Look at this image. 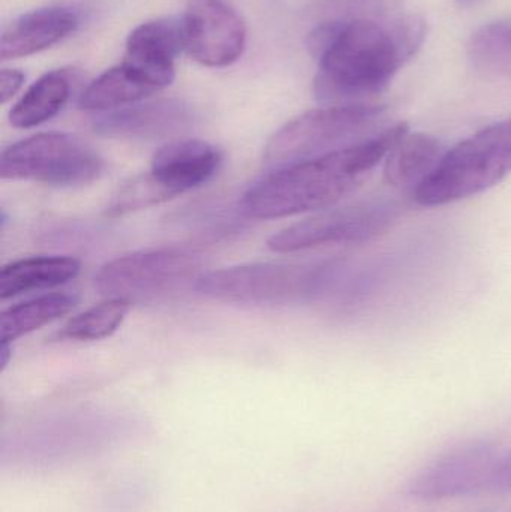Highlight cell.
I'll use <instances>...</instances> for the list:
<instances>
[{
    "mask_svg": "<svg viewBox=\"0 0 511 512\" xmlns=\"http://www.w3.org/2000/svg\"><path fill=\"white\" fill-rule=\"evenodd\" d=\"M426 33L422 15H408L392 26L368 20L321 24L306 42L318 62L315 96L326 105L369 104L416 56Z\"/></svg>",
    "mask_w": 511,
    "mask_h": 512,
    "instance_id": "6da1fadb",
    "label": "cell"
},
{
    "mask_svg": "<svg viewBox=\"0 0 511 512\" xmlns=\"http://www.w3.org/2000/svg\"><path fill=\"white\" fill-rule=\"evenodd\" d=\"M408 131L407 123H396L347 149L270 171L245 192L240 209L248 218L267 221L336 206L362 186Z\"/></svg>",
    "mask_w": 511,
    "mask_h": 512,
    "instance_id": "7a4b0ae2",
    "label": "cell"
},
{
    "mask_svg": "<svg viewBox=\"0 0 511 512\" xmlns=\"http://www.w3.org/2000/svg\"><path fill=\"white\" fill-rule=\"evenodd\" d=\"M342 268L341 261L237 265L204 274L195 283V289L224 303L287 306L317 300L326 294Z\"/></svg>",
    "mask_w": 511,
    "mask_h": 512,
    "instance_id": "3957f363",
    "label": "cell"
},
{
    "mask_svg": "<svg viewBox=\"0 0 511 512\" xmlns=\"http://www.w3.org/2000/svg\"><path fill=\"white\" fill-rule=\"evenodd\" d=\"M510 174L511 117L486 126L444 153L413 197L420 206H446L482 194Z\"/></svg>",
    "mask_w": 511,
    "mask_h": 512,
    "instance_id": "277c9868",
    "label": "cell"
},
{
    "mask_svg": "<svg viewBox=\"0 0 511 512\" xmlns=\"http://www.w3.org/2000/svg\"><path fill=\"white\" fill-rule=\"evenodd\" d=\"M386 107L378 104L326 105L282 126L267 143L263 164L275 171L347 149L377 135Z\"/></svg>",
    "mask_w": 511,
    "mask_h": 512,
    "instance_id": "5b68a950",
    "label": "cell"
},
{
    "mask_svg": "<svg viewBox=\"0 0 511 512\" xmlns=\"http://www.w3.org/2000/svg\"><path fill=\"white\" fill-rule=\"evenodd\" d=\"M104 171L92 146L65 132H42L17 141L0 156L3 180H24L57 188L89 185Z\"/></svg>",
    "mask_w": 511,
    "mask_h": 512,
    "instance_id": "8992f818",
    "label": "cell"
},
{
    "mask_svg": "<svg viewBox=\"0 0 511 512\" xmlns=\"http://www.w3.org/2000/svg\"><path fill=\"white\" fill-rule=\"evenodd\" d=\"M200 256L180 249H156L119 256L99 268L95 289L128 303L158 300L200 279Z\"/></svg>",
    "mask_w": 511,
    "mask_h": 512,
    "instance_id": "52a82bcc",
    "label": "cell"
},
{
    "mask_svg": "<svg viewBox=\"0 0 511 512\" xmlns=\"http://www.w3.org/2000/svg\"><path fill=\"white\" fill-rule=\"evenodd\" d=\"M399 218V207L389 201H365L329 207L270 237L278 254L311 251L330 246L360 245L386 233Z\"/></svg>",
    "mask_w": 511,
    "mask_h": 512,
    "instance_id": "ba28073f",
    "label": "cell"
},
{
    "mask_svg": "<svg viewBox=\"0 0 511 512\" xmlns=\"http://www.w3.org/2000/svg\"><path fill=\"white\" fill-rule=\"evenodd\" d=\"M185 51L207 68H225L242 57L246 26L222 0H198L183 14Z\"/></svg>",
    "mask_w": 511,
    "mask_h": 512,
    "instance_id": "9c48e42d",
    "label": "cell"
},
{
    "mask_svg": "<svg viewBox=\"0 0 511 512\" xmlns=\"http://www.w3.org/2000/svg\"><path fill=\"white\" fill-rule=\"evenodd\" d=\"M192 108L177 99L144 102L102 113L93 120V131L119 140H176L194 126Z\"/></svg>",
    "mask_w": 511,
    "mask_h": 512,
    "instance_id": "30bf717a",
    "label": "cell"
},
{
    "mask_svg": "<svg viewBox=\"0 0 511 512\" xmlns=\"http://www.w3.org/2000/svg\"><path fill=\"white\" fill-rule=\"evenodd\" d=\"M222 155L215 146L195 138H177L153 155L150 176L173 197L209 183L218 174Z\"/></svg>",
    "mask_w": 511,
    "mask_h": 512,
    "instance_id": "8fae6325",
    "label": "cell"
},
{
    "mask_svg": "<svg viewBox=\"0 0 511 512\" xmlns=\"http://www.w3.org/2000/svg\"><path fill=\"white\" fill-rule=\"evenodd\" d=\"M185 51L182 17L158 18L135 27L126 39L125 62L147 72L162 89L176 77L174 60Z\"/></svg>",
    "mask_w": 511,
    "mask_h": 512,
    "instance_id": "7c38bea8",
    "label": "cell"
},
{
    "mask_svg": "<svg viewBox=\"0 0 511 512\" xmlns=\"http://www.w3.org/2000/svg\"><path fill=\"white\" fill-rule=\"evenodd\" d=\"M492 454L471 450L444 460L420 478L416 492L425 498H443L471 492L488 483L510 481L511 463L497 460Z\"/></svg>",
    "mask_w": 511,
    "mask_h": 512,
    "instance_id": "4fadbf2b",
    "label": "cell"
},
{
    "mask_svg": "<svg viewBox=\"0 0 511 512\" xmlns=\"http://www.w3.org/2000/svg\"><path fill=\"white\" fill-rule=\"evenodd\" d=\"M77 27L78 15L65 6H48L27 12L3 30L0 57L15 60L32 56L59 44Z\"/></svg>",
    "mask_w": 511,
    "mask_h": 512,
    "instance_id": "5bb4252c",
    "label": "cell"
},
{
    "mask_svg": "<svg viewBox=\"0 0 511 512\" xmlns=\"http://www.w3.org/2000/svg\"><path fill=\"white\" fill-rule=\"evenodd\" d=\"M161 90L164 89L147 72L123 60L102 72L83 90L78 107L83 111L110 113L138 104Z\"/></svg>",
    "mask_w": 511,
    "mask_h": 512,
    "instance_id": "9a60e30c",
    "label": "cell"
},
{
    "mask_svg": "<svg viewBox=\"0 0 511 512\" xmlns=\"http://www.w3.org/2000/svg\"><path fill=\"white\" fill-rule=\"evenodd\" d=\"M81 262L71 256H30L3 265L0 298L18 297L65 285L78 276Z\"/></svg>",
    "mask_w": 511,
    "mask_h": 512,
    "instance_id": "2e32d148",
    "label": "cell"
},
{
    "mask_svg": "<svg viewBox=\"0 0 511 512\" xmlns=\"http://www.w3.org/2000/svg\"><path fill=\"white\" fill-rule=\"evenodd\" d=\"M444 152L437 138L410 131L395 144L384 161V180L393 188L420 185L437 167Z\"/></svg>",
    "mask_w": 511,
    "mask_h": 512,
    "instance_id": "e0dca14e",
    "label": "cell"
},
{
    "mask_svg": "<svg viewBox=\"0 0 511 512\" xmlns=\"http://www.w3.org/2000/svg\"><path fill=\"white\" fill-rule=\"evenodd\" d=\"M71 75L57 69L42 75L9 111V123L32 129L56 117L71 98Z\"/></svg>",
    "mask_w": 511,
    "mask_h": 512,
    "instance_id": "ac0fdd59",
    "label": "cell"
},
{
    "mask_svg": "<svg viewBox=\"0 0 511 512\" xmlns=\"http://www.w3.org/2000/svg\"><path fill=\"white\" fill-rule=\"evenodd\" d=\"M78 298L66 292H53L15 304L2 313V343H12L44 325L68 315Z\"/></svg>",
    "mask_w": 511,
    "mask_h": 512,
    "instance_id": "d6986e66",
    "label": "cell"
},
{
    "mask_svg": "<svg viewBox=\"0 0 511 512\" xmlns=\"http://www.w3.org/2000/svg\"><path fill=\"white\" fill-rule=\"evenodd\" d=\"M468 59L480 71L511 77V18L480 26L468 42Z\"/></svg>",
    "mask_w": 511,
    "mask_h": 512,
    "instance_id": "ffe728a7",
    "label": "cell"
},
{
    "mask_svg": "<svg viewBox=\"0 0 511 512\" xmlns=\"http://www.w3.org/2000/svg\"><path fill=\"white\" fill-rule=\"evenodd\" d=\"M131 303L117 298H107L90 309L78 313L65 325L62 337L77 342H90L110 337L119 330L131 310Z\"/></svg>",
    "mask_w": 511,
    "mask_h": 512,
    "instance_id": "44dd1931",
    "label": "cell"
},
{
    "mask_svg": "<svg viewBox=\"0 0 511 512\" xmlns=\"http://www.w3.org/2000/svg\"><path fill=\"white\" fill-rule=\"evenodd\" d=\"M174 198L150 176L149 171L123 183L111 198L107 207L108 216H123L138 210L149 209L156 204Z\"/></svg>",
    "mask_w": 511,
    "mask_h": 512,
    "instance_id": "7402d4cb",
    "label": "cell"
},
{
    "mask_svg": "<svg viewBox=\"0 0 511 512\" xmlns=\"http://www.w3.org/2000/svg\"><path fill=\"white\" fill-rule=\"evenodd\" d=\"M24 80H26V75L20 69H2L0 71V102L6 104L11 101L20 92Z\"/></svg>",
    "mask_w": 511,
    "mask_h": 512,
    "instance_id": "603a6c76",
    "label": "cell"
},
{
    "mask_svg": "<svg viewBox=\"0 0 511 512\" xmlns=\"http://www.w3.org/2000/svg\"><path fill=\"white\" fill-rule=\"evenodd\" d=\"M11 343H2V352H0V355H2V360H0V363H2V370L6 369V366H8L9 358L12 357L11 352Z\"/></svg>",
    "mask_w": 511,
    "mask_h": 512,
    "instance_id": "cb8c5ba5",
    "label": "cell"
},
{
    "mask_svg": "<svg viewBox=\"0 0 511 512\" xmlns=\"http://www.w3.org/2000/svg\"><path fill=\"white\" fill-rule=\"evenodd\" d=\"M455 2L462 6V8H468V6L474 5L477 0H455Z\"/></svg>",
    "mask_w": 511,
    "mask_h": 512,
    "instance_id": "d4e9b609",
    "label": "cell"
}]
</instances>
